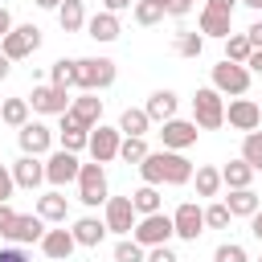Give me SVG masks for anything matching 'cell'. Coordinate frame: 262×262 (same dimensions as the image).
Instances as JSON below:
<instances>
[{
  "label": "cell",
  "instance_id": "cell-1",
  "mask_svg": "<svg viewBox=\"0 0 262 262\" xmlns=\"http://www.w3.org/2000/svg\"><path fill=\"white\" fill-rule=\"evenodd\" d=\"M139 176H143V184H188L192 180V164L180 151L164 147V151H147L143 156Z\"/></svg>",
  "mask_w": 262,
  "mask_h": 262
},
{
  "label": "cell",
  "instance_id": "cell-2",
  "mask_svg": "<svg viewBox=\"0 0 262 262\" xmlns=\"http://www.w3.org/2000/svg\"><path fill=\"white\" fill-rule=\"evenodd\" d=\"M192 123H196L201 131H217V127L225 123V98H221V90L201 86V90L192 94Z\"/></svg>",
  "mask_w": 262,
  "mask_h": 262
},
{
  "label": "cell",
  "instance_id": "cell-3",
  "mask_svg": "<svg viewBox=\"0 0 262 262\" xmlns=\"http://www.w3.org/2000/svg\"><path fill=\"white\" fill-rule=\"evenodd\" d=\"M78 201H82L86 209L106 205V172H102V164H98V160L82 164V172H78Z\"/></svg>",
  "mask_w": 262,
  "mask_h": 262
},
{
  "label": "cell",
  "instance_id": "cell-4",
  "mask_svg": "<svg viewBox=\"0 0 262 262\" xmlns=\"http://www.w3.org/2000/svg\"><path fill=\"white\" fill-rule=\"evenodd\" d=\"M115 82L111 57H78V90H106Z\"/></svg>",
  "mask_w": 262,
  "mask_h": 262
},
{
  "label": "cell",
  "instance_id": "cell-5",
  "mask_svg": "<svg viewBox=\"0 0 262 262\" xmlns=\"http://www.w3.org/2000/svg\"><path fill=\"white\" fill-rule=\"evenodd\" d=\"M172 233H176V225H172L168 213H147V217H139L135 229H131V237H135L139 246H168Z\"/></svg>",
  "mask_w": 262,
  "mask_h": 262
},
{
  "label": "cell",
  "instance_id": "cell-6",
  "mask_svg": "<svg viewBox=\"0 0 262 262\" xmlns=\"http://www.w3.org/2000/svg\"><path fill=\"white\" fill-rule=\"evenodd\" d=\"M0 49H4L12 61L33 57V53L41 49V29H37V25H12V33L0 37Z\"/></svg>",
  "mask_w": 262,
  "mask_h": 262
},
{
  "label": "cell",
  "instance_id": "cell-7",
  "mask_svg": "<svg viewBox=\"0 0 262 262\" xmlns=\"http://www.w3.org/2000/svg\"><path fill=\"white\" fill-rule=\"evenodd\" d=\"M213 90H221V94H246L250 90V70L242 66V61H217L213 66Z\"/></svg>",
  "mask_w": 262,
  "mask_h": 262
},
{
  "label": "cell",
  "instance_id": "cell-8",
  "mask_svg": "<svg viewBox=\"0 0 262 262\" xmlns=\"http://www.w3.org/2000/svg\"><path fill=\"white\" fill-rule=\"evenodd\" d=\"M78 172H82V164H78V151H53L49 160H45V180L53 184V188H61V184H70V180H78Z\"/></svg>",
  "mask_w": 262,
  "mask_h": 262
},
{
  "label": "cell",
  "instance_id": "cell-9",
  "mask_svg": "<svg viewBox=\"0 0 262 262\" xmlns=\"http://www.w3.org/2000/svg\"><path fill=\"white\" fill-rule=\"evenodd\" d=\"M106 229L111 233H131L135 229V221H139V213H135V205H131V196H106Z\"/></svg>",
  "mask_w": 262,
  "mask_h": 262
},
{
  "label": "cell",
  "instance_id": "cell-10",
  "mask_svg": "<svg viewBox=\"0 0 262 262\" xmlns=\"http://www.w3.org/2000/svg\"><path fill=\"white\" fill-rule=\"evenodd\" d=\"M29 102H33V111H41V115H66L74 98H70V90H61V86L49 82V86H33V98H29Z\"/></svg>",
  "mask_w": 262,
  "mask_h": 262
},
{
  "label": "cell",
  "instance_id": "cell-11",
  "mask_svg": "<svg viewBox=\"0 0 262 262\" xmlns=\"http://www.w3.org/2000/svg\"><path fill=\"white\" fill-rule=\"evenodd\" d=\"M119 135H123L119 127H102V123L90 127V156H94L98 164H111V160L119 156V143H123Z\"/></svg>",
  "mask_w": 262,
  "mask_h": 262
},
{
  "label": "cell",
  "instance_id": "cell-12",
  "mask_svg": "<svg viewBox=\"0 0 262 262\" xmlns=\"http://www.w3.org/2000/svg\"><path fill=\"white\" fill-rule=\"evenodd\" d=\"M160 139H164V147L184 151V147L196 143V123H192V119H168V123L160 127Z\"/></svg>",
  "mask_w": 262,
  "mask_h": 262
},
{
  "label": "cell",
  "instance_id": "cell-13",
  "mask_svg": "<svg viewBox=\"0 0 262 262\" xmlns=\"http://www.w3.org/2000/svg\"><path fill=\"white\" fill-rule=\"evenodd\" d=\"M172 225H176V237L196 242V237H201V229H205V209H196L192 201H184V205L172 213Z\"/></svg>",
  "mask_w": 262,
  "mask_h": 262
},
{
  "label": "cell",
  "instance_id": "cell-14",
  "mask_svg": "<svg viewBox=\"0 0 262 262\" xmlns=\"http://www.w3.org/2000/svg\"><path fill=\"white\" fill-rule=\"evenodd\" d=\"M225 119H229V127H237V131H258V123H262V106H258L254 98H233L229 111H225Z\"/></svg>",
  "mask_w": 262,
  "mask_h": 262
},
{
  "label": "cell",
  "instance_id": "cell-15",
  "mask_svg": "<svg viewBox=\"0 0 262 262\" xmlns=\"http://www.w3.org/2000/svg\"><path fill=\"white\" fill-rule=\"evenodd\" d=\"M16 139H20V151L25 156H45L49 143H53V131L45 123H25V127H16Z\"/></svg>",
  "mask_w": 262,
  "mask_h": 262
},
{
  "label": "cell",
  "instance_id": "cell-16",
  "mask_svg": "<svg viewBox=\"0 0 262 262\" xmlns=\"http://www.w3.org/2000/svg\"><path fill=\"white\" fill-rule=\"evenodd\" d=\"M8 242H41L45 237V217L41 213H16V221L4 229Z\"/></svg>",
  "mask_w": 262,
  "mask_h": 262
},
{
  "label": "cell",
  "instance_id": "cell-17",
  "mask_svg": "<svg viewBox=\"0 0 262 262\" xmlns=\"http://www.w3.org/2000/svg\"><path fill=\"white\" fill-rule=\"evenodd\" d=\"M74 229H45V237H41V250H45V258H53V262H66L70 254H74Z\"/></svg>",
  "mask_w": 262,
  "mask_h": 262
},
{
  "label": "cell",
  "instance_id": "cell-18",
  "mask_svg": "<svg viewBox=\"0 0 262 262\" xmlns=\"http://www.w3.org/2000/svg\"><path fill=\"white\" fill-rule=\"evenodd\" d=\"M70 115L82 123V127H94L102 119V98H94V90H82L74 102H70Z\"/></svg>",
  "mask_w": 262,
  "mask_h": 262
},
{
  "label": "cell",
  "instance_id": "cell-19",
  "mask_svg": "<svg viewBox=\"0 0 262 262\" xmlns=\"http://www.w3.org/2000/svg\"><path fill=\"white\" fill-rule=\"evenodd\" d=\"M12 180H16V188H37V184L45 180V164H41L37 156H20V160L12 164Z\"/></svg>",
  "mask_w": 262,
  "mask_h": 262
},
{
  "label": "cell",
  "instance_id": "cell-20",
  "mask_svg": "<svg viewBox=\"0 0 262 262\" xmlns=\"http://www.w3.org/2000/svg\"><path fill=\"white\" fill-rule=\"evenodd\" d=\"M123 29H119V12H94L90 20H86V37H94V41H115Z\"/></svg>",
  "mask_w": 262,
  "mask_h": 262
},
{
  "label": "cell",
  "instance_id": "cell-21",
  "mask_svg": "<svg viewBox=\"0 0 262 262\" xmlns=\"http://www.w3.org/2000/svg\"><path fill=\"white\" fill-rule=\"evenodd\" d=\"M143 111H147L151 123H168V119H176V94H172V90H156Z\"/></svg>",
  "mask_w": 262,
  "mask_h": 262
},
{
  "label": "cell",
  "instance_id": "cell-22",
  "mask_svg": "<svg viewBox=\"0 0 262 262\" xmlns=\"http://www.w3.org/2000/svg\"><path fill=\"white\" fill-rule=\"evenodd\" d=\"M106 233H111V229H106V221H98V217H78V221H74V242H78V246H98Z\"/></svg>",
  "mask_w": 262,
  "mask_h": 262
},
{
  "label": "cell",
  "instance_id": "cell-23",
  "mask_svg": "<svg viewBox=\"0 0 262 262\" xmlns=\"http://www.w3.org/2000/svg\"><path fill=\"white\" fill-rule=\"evenodd\" d=\"M229 213L233 217H254L258 209H262V201H258V192L254 188H229Z\"/></svg>",
  "mask_w": 262,
  "mask_h": 262
},
{
  "label": "cell",
  "instance_id": "cell-24",
  "mask_svg": "<svg viewBox=\"0 0 262 262\" xmlns=\"http://www.w3.org/2000/svg\"><path fill=\"white\" fill-rule=\"evenodd\" d=\"M57 25H61L66 33L86 29V8H82V0H61V8H57Z\"/></svg>",
  "mask_w": 262,
  "mask_h": 262
},
{
  "label": "cell",
  "instance_id": "cell-25",
  "mask_svg": "<svg viewBox=\"0 0 262 262\" xmlns=\"http://www.w3.org/2000/svg\"><path fill=\"white\" fill-rule=\"evenodd\" d=\"M229 20H233L229 12L201 8V33H205V37H221V41H225V37H229Z\"/></svg>",
  "mask_w": 262,
  "mask_h": 262
},
{
  "label": "cell",
  "instance_id": "cell-26",
  "mask_svg": "<svg viewBox=\"0 0 262 262\" xmlns=\"http://www.w3.org/2000/svg\"><path fill=\"white\" fill-rule=\"evenodd\" d=\"M147 127H151V119H147L143 106H127V111L119 115V131H123V135H147Z\"/></svg>",
  "mask_w": 262,
  "mask_h": 262
},
{
  "label": "cell",
  "instance_id": "cell-27",
  "mask_svg": "<svg viewBox=\"0 0 262 262\" xmlns=\"http://www.w3.org/2000/svg\"><path fill=\"white\" fill-rule=\"evenodd\" d=\"M160 184H143V188H135L131 192V205H135V213L139 217H147V213H160Z\"/></svg>",
  "mask_w": 262,
  "mask_h": 262
},
{
  "label": "cell",
  "instance_id": "cell-28",
  "mask_svg": "<svg viewBox=\"0 0 262 262\" xmlns=\"http://www.w3.org/2000/svg\"><path fill=\"white\" fill-rule=\"evenodd\" d=\"M37 213H41L45 221H66V217H70V201H66L61 192H45V196L37 201Z\"/></svg>",
  "mask_w": 262,
  "mask_h": 262
},
{
  "label": "cell",
  "instance_id": "cell-29",
  "mask_svg": "<svg viewBox=\"0 0 262 262\" xmlns=\"http://www.w3.org/2000/svg\"><path fill=\"white\" fill-rule=\"evenodd\" d=\"M221 180H225L229 188H250V180H254V168H250L246 160H229V164L221 168Z\"/></svg>",
  "mask_w": 262,
  "mask_h": 262
},
{
  "label": "cell",
  "instance_id": "cell-30",
  "mask_svg": "<svg viewBox=\"0 0 262 262\" xmlns=\"http://www.w3.org/2000/svg\"><path fill=\"white\" fill-rule=\"evenodd\" d=\"M49 78H53V86H61V90L78 86V61H74V57H57L53 70H49Z\"/></svg>",
  "mask_w": 262,
  "mask_h": 262
},
{
  "label": "cell",
  "instance_id": "cell-31",
  "mask_svg": "<svg viewBox=\"0 0 262 262\" xmlns=\"http://www.w3.org/2000/svg\"><path fill=\"white\" fill-rule=\"evenodd\" d=\"M0 119L8 127H25L29 123V98H4L0 102Z\"/></svg>",
  "mask_w": 262,
  "mask_h": 262
},
{
  "label": "cell",
  "instance_id": "cell-32",
  "mask_svg": "<svg viewBox=\"0 0 262 262\" xmlns=\"http://www.w3.org/2000/svg\"><path fill=\"white\" fill-rule=\"evenodd\" d=\"M201 49H205V33H192V29L176 33V53L180 57H201Z\"/></svg>",
  "mask_w": 262,
  "mask_h": 262
},
{
  "label": "cell",
  "instance_id": "cell-33",
  "mask_svg": "<svg viewBox=\"0 0 262 262\" xmlns=\"http://www.w3.org/2000/svg\"><path fill=\"white\" fill-rule=\"evenodd\" d=\"M250 53H254V45H250L246 33H229V37H225V57H229V61H242V66H246Z\"/></svg>",
  "mask_w": 262,
  "mask_h": 262
},
{
  "label": "cell",
  "instance_id": "cell-34",
  "mask_svg": "<svg viewBox=\"0 0 262 262\" xmlns=\"http://www.w3.org/2000/svg\"><path fill=\"white\" fill-rule=\"evenodd\" d=\"M242 160H246L254 172H262V131H246V139H242Z\"/></svg>",
  "mask_w": 262,
  "mask_h": 262
},
{
  "label": "cell",
  "instance_id": "cell-35",
  "mask_svg": "<svg viewBox=\"0 0 262 262\" xmlns=\"http://www.w3.org/2000/svg\"><path fill=\"white\" fill-rule=\"evenodd\" d=\"M221 184V168H196V196H217Z\"/></svg>",
  "mask_w": 262,
  "mask_h": 262
},
{
  "label": "cell",
  "instance_id": "cell-36",
  "mask_svg": "<svg viewBox=\"0 0 262 262\" xmlns=\"http://www.w3.org/2000/svg\"><path fill=\"white\" fill-rule=\"evenodd\" d=\"M131 12H135V20H139L143 29H151V25H160V20H164V8H160L156 0H135V8H131Z\"/></svg>",
  "mask_w": 262,
  "mask_h": 262
},
{
  "label": "cell",
  "instance_id": "cell-37",
  "mask_svg": "<svg viewBox=\"0 0 262 262\" xmlns=\"http://www.w3.org/2000/svg\"><path fill=\"white\" fill-rule=\"evenodd\" d=\"M143 156H147L143 135H127V139L119 143V160H127V164H143Z\"/></svg>",
  "mask_w": 262,
  "mask_h": 262
},
{
  "label": "cell",
  "instance_id": "cell-38",
  "mask_svg": "<svg viewBox=\"0 0 262 262\" xmlns=\"http://www.w3.org/2000/svg\"><path fill=\"white\" fill-rule=\"evenodd\" d=\"M115 262H147V254L135 237H123V242H115Z\"/></svg>",
  "mask_w": 262,
  "mask_h": 262
},
{
  "label": "cell",
  "instance_id": "cell-39",
  "mask_svg": "<svg viewBox=\"0 0 262 262\" xmlns=\"http://www.w3.org/2000/svg\"><path fill=\"white\" fill-rule=\"evenodd\" d=\"M213 262H250V258H246V250H242L237 242H221V246L213 250Z\"/></svg>",
  "mask_w": 262,
  "mask_h": 262
},
{
  "label": "cell",
  "instance_id": "cell-40",
  "mask_svg": "<svg viewBox=\"0 0 262 262\" xmlns=\"http://www.w3.org/2000/svg\"><path fill=\"white\" fill-rule=\"evenodd\" d=\"M229 217H233L229 205H209V209H205V225H209V229H225Z\"/></svg>",
  "mask_w": 262,
  "mask_h": 262
},
{
  "label": "cell",
  "instance_id": "cell-41",
  "mask_svg": "<svg viewBox=\"0 0 262 262\" xmlns=\"http://www.w3.org/2000/svg\"><path fill=\"white\" fill-rule=\"evenodd\" d=\"M164 8V16H188L192 12V0H156Z\"/></svg>",
  "mask_w": 262,
  "mask_h": 262
},
{
  "label": "cell",
  "instance_id": "cell-42",
  "mask_svg": "<svg viewBox=\"0 0 262 262\" xmlns=\"http://www.w3.org/2000/svg\"><path fill=\"white\" fill-rule=\"evenodd\" d=\"M12 188H16L12 168H4V164H0V201H8V196H12Z\"/></svg>",
  "mask_w": 262,
  "mask_h": 262
},
{
  "label": "cell",
  "instance_id": "cell-43",
  "mask_svg": "<svg viewBox=\"0 0 262 262\" xmlns=\"http://www.w3.org/2000/svg\"><path fill=\"white\" fill-rule=\"evenodd\" d=\"M147 262H180L168 246H151V254H147Z\"/></svg>",
  "mask_w": 262,
  "mask_h": 262
},
{
  "label": "cell",
  "instance_id": "cell-44",
  "mask_svg": "<svg viewBox=\"0 0 262 262\" xmlns=\"http://www.w3.org/2000/svg\"><path fill=\"white\" fill-rule=\"evenodd\" d=\"M0 262H33L25 250H16V246H8V250H0Z\"/></svg>",
  "mask_w": 262,
  "mask_h": 262
},
{
  "label": "cell",
  "instance_id": "cell-45",
  "mask_svg": "<svg viewBox=\"0 0 262 262\" xmlns=\"http://www.w3.org/2000/svg\"><path fill=\"white\" fill-rule=\"evenodd\" d=\"M12 221H16V213H12V205H8V201H0V233H4V229H8Z\"/></svg>",
  "mask_w": 262,
  "mask_h": 262
},
{
  "label": "cell",
  "instance_id": "cell-46",
  "mask_svg": "<svg viewBox=\"0 0 262 262\" xmlns=\"http://www.w3.org/2000/svg\"><path fill=\"white\" fill-rule=\"evenodd\" d=\"M246 37H250V45H254V49H262V20H254V25L246 29Z\"/></svg>",
  "mask_w": 262,
  "mask_h": 262
},
{
  "label": "cell",
  "instance_id": "cell-47",
  "mask_svg": "<svg viewBox=\"0 0 262 262\" xmlns=\"http://www.w3.org/2000/svg\"><path fill=\"white\" fill-rule=\"evenodd\" d=\"M233 4H237V0H205V8H213V12H229V16H233Z\"/></svg>",
  "mask_w": 262,
  "mask_h": 262
},
{
  "label": "cell",
  "instance_id": "cell-48",
  "mask_svg": "<svg viewBox=\"0 0 262 262\" xmlns=\"http://www.w3.org/2000/svg\"><path fill=\"white\" fill-rule=\"evenodd\" d=\"M102 8H106V12H127L131 0H102Z\"/></svg>",
  "mask_w": 262,
  "mask_h": 262
},
{
  "label": "cell",
  "instance_id": "cell-49",
  "mask_svg": "<svg viewBox=\"0 0 262 262\" xmlns=\"http://www.w3.org/2000/svg\"><path fill=\"white\" fill-rule=\"evenodd\" d=\"M8 33H12V12L0 8V37H8Z\"/></svg>",
  "mask_w": 262,
  "mask_h": 262
},
{
  "label": "cell",
  "instance_id": "cell-50",
  "mask_svg": "<svg viewBox=\"0 0 262 262\" xmlns=\"http://www.w3.org/2000/svg\"><path fill=\"white\" fill-rule=\"evenodd\" d=\"M250 233H254V237H258V242H262V209H258V213H254V217H250Z\"/></svg>",
  "mask_w": 262,
  "mask_h": 262
},
{
  "label": "cell",
  "instance_id": "cell-51",
  "mask_svg": "<svg viewBox=\"0 0 262 262\" xmlns=\"http://www.w3.org/2000/svg\"><path fill=\"white\" fill-rule=\"evenodd\" d=\"M246 66H250V70H254V74H262V49H254V53H250V61H246Z\"/></svg>",
  "mask_w": 262,
  "mask_h": 262
},
{
  "label": "cell",
  "instance_id": "cell-52",
  "mask_svg": "<svg viewBox=\"0 0 262 262\" xmlns=\"http://www.w3.org/2000/svg\"><path fill=\"white\" fill-rule=\"evenodd\" d=\"M8 70H12V57L0 49V78H8Z\"/></svg>",
  "mask_w": 262,
  "mask_h": 262
},
{
  "label": "cell",
  "instance_id": "cell-53",
  "mask_svg": "<svg viewBox=\"0 0 262 262\" xmlns=\"http://www.w3.org/2000/svg\"><path fill=\"white\" fill-rule=\"evenodd\" d=\"M237 4H246V8H254V12H262V0H237Z\"/></svg>",
  "mask_w": 262,
  "mask_h": 262
},
{
  "label": "cell",
  "instance_id": "cell-54",
  "mask_svg": "<svg viewBox=\"0 0 262 262\" xmlns=\"http://www.w3.org/2000/svg\"><path fill=\"white\" fill-rule=\"evenodd\" d=\"M41 8H61V0H37Z\"/></svg>",
  "mask_w": 262,
  "mask_h": 262
},
{
  "label": "cell",
  "instance_id": "cell-55",
  "mask_svg": "<svg viewBox=\"0 0 262 262\" xmlns=\"http://www.w3.org/2000/svg\"><path fill=\"white\" fill-rule=\"evenodd\" d=\"M258 262H262V254H258Z\"/></svg>",
  "mask_w": 262,
  "mask_h": 262
}]
</instances>
